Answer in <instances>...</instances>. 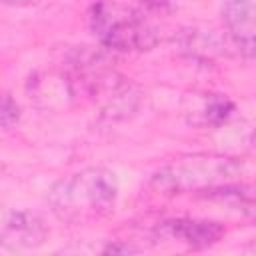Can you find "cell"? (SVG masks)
Masks as SVG:
<instances>
[{
  "label": "cell",
  "instance_id": "obj_2",
  "mask_svg": "<svg viewBox=\"0 0 256 256\" xmlns=\"http://www.w3.org/2000/svg\"><path fill=\"white\" fill-rule=\"evenodd\" d=\"M244 164L238 158L214 154V152H196L184 154L152 174V188L162 194H204L212 188L240 182Z\"/></svg>",
  "mask_w": 256,
  "mask_h": 256
},
{
  "label": "cell",
  "instance_id": "obj_1",
  "mask_svg": "<svg viewBox=\"0 0 256 256\" xmlns=\"http://www.w3.org/2000/svg\"><path fill=\"white\" fill-rule=\"evenodd\" d=\"M52 214L68 224H90L106 218L118 200V178L112 170L90 166L68 174L48 190Z\"/></svg>",
  "mask_w": 256,
  "mask_h": 256
},
{
  "label": "cell",
  "instance_id": "obj_11",
  "mask_svg": "<svg viewBox=\"0 0 256 256\" xmlns=\"http://www.w3.org/2000/svg\"><path fill=\"white\" fill-rule=\"evenodd\" d=\"M2 4H10V6H28V4H36L40 0H0Z\"/></svg>",
  "mask_w": 256,
  "mask_h": 256
},
{
  "label": "cell",
  "instance_id": "obj_4",
  "mask_svg": "<svg viewBox=\"0 0 256 256\" xmlns=\"http://www.w3.org/2000/svg\"><path fill=\"white\" fill-rule=\"evenodd\" d=\"M88 88V94L100 106V116L116 122L128 118L140 100V94L132 82L116 72H96L82 80Z\"/></svg>",
  "mask_w": 256,
  "mask_h": 256
},
{
  "label": "cell",
  "instance_id": "obj_3",
  "mask_svg": "<svg viewBox=\"0 0 256 256\" xmlns=\"http://www.w3.org/2000/svg\"><path fill=\"white\" fill-rule=\"evenodd\" d=\"M90 30L108 50L144 52L158 44V28L144 10L100 0L90 10Z\"/></svg>",
  "mask_w": 256,
  "mask_h": 256
},
{
  "label": "cell",
  "instance_id": "obj_7",
  "mask_svg": "<svg viewBox=\"0 0 256 256\" xmlns=\"http://www.w3.org/2000/svg\"><path fill=\"white\" fill-rule=\"evenodd\" d=\"M222 22L228 38L246 58L254 54V2L252 0H226L222 4Z\"/></svg>",
  "mask_w": 256,
  "mask_h": 256
},
{
  "label": "cell",
  "instance_id": "obj_8",
  "mask_svg": "<svg viewBox=\"0 0 256 256\" xmlns=\"http://www.w3.org/2000/svg\"><path fill=\"white\" fill-rule=\"evenodd\" d=\"M188 122L196 126H222L234 112V104L228 96L216 92H202L190 98V104L184 108Z\"/></svg>",
  "mask_w": 256,
  "mask_h": 256
},
{
  "label": "cell",
  "instance_id": "obj_10",
  "mask_svg": "<svg viewBox=\"0 0 256 256\" xmlns=\"http://www.w3.org/2000/svg\"><path fill=\"white\" fill-rule=\"evenodd\" d=\"M104 252H138V248H134V246H118V244H110Z\"/></svg>",
  "mask_w": 256,
  "mask_h": 256
},
{
  "label": "cell",
  "instance_id": "obj_9",
  "mask_svg": "<svg viewBox=\"0 0 256 256\" xmlns=\"http://www.w3.org/2000/svg\"><path fill=\"white\" fill-rule=\"evenodd\" d=\"M20 122V106L10 92L0 88V126L14 128Z\"/></svg>",
  "mask_w": 256,
  "mask_h": 256
},
{
  "label": "cell",
  "instance_id": "obj_6",
  "mask_svg": "<svg viewBox=\"0 0 256 256\" xmlns=\"http://www.w3.org/2000/svg\"><path fill=\"white\" fill-rule=\"evenodd\" d=\"M48 236L44 220L26 210L10 212L0 224V244L6 248H36Z\"/></svg>",
  "mask_w": 256,
  "mask_h": 256
},
{
  "label": "cell",
  "instance_id": "obj_5",
  "mask_svg": "<svg viewBox=\"0 0 256 256\" xmlns=\"http://www.w3.org/2000/svg\"><path fill=\"white\" fill-rule=\"evenodd\" d=\"M156 234L164 240H174L190 248H206L224 236V228L212 220L172 218L156 226Z\"/></svg>",
  "mask_w": 256,
  "mask_h": 256
}]
</instances>
